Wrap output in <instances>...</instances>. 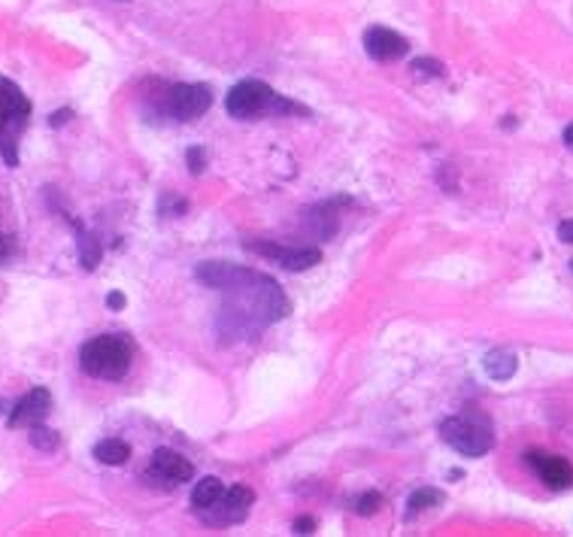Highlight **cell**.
<instances>
[{"instance_id":"6da1fadb","label":"cell","mask_w":573,"mask_h":537,"mask_svg":"<svg viewBox=\"0 0 573 537\" xmlns=\"http://www.w3.org/2000/svg\"><path fill=\"white\" fill-rule=\"evenodd\" d=\"M197 280L228 294L219 316V331L224 337H243L289 316V301L280 283L264 273L228 262H206L197 267Z\"/></svg>"},{"instance_id":"7a4b0ae2","label":"cell","mask_w":573,"mask_h":537,"mask_svg":"<svg viewBox=\"0 0 573 537\" xmlns=\"http://www.w3.org/2000/svg\"><path fill=\"white\" fill-rule=\"evenodd\" d=\"M131 359H134V346L121 334L91 337L80 350V368L89 377H98V379H121L128 374V368H131Z\"/></svg>"},{"instance_id":"3957f363","label":"cell","mask_w":573,"mask_h":537,"mask_svg":"<svg viewBox=\"0 0 573 537\" xmlns=\"http://www.w3.org/2000/svg\"><path fill=\"white\" fill-rule=\"evenodd\" d=\"M31 119V101L19 85L0 76V155L10 168H19V140Z\"/></svg>"},{"instance_id":"277c9868","label":"cell","mask_w":573,"mask_h":537,"mask_svg":"<svg viewBox=\"0 0 573 537\" xmlns=\"http://www.w3.org/2000/svg\"><path fill=\"white\" fill-rule=\"evenodd\" d=\"M224 107L234 119H262V116H282V112H303L298 103L285 101L267 82L243 80L228 91Z\"/></svg>"},{"instance_id":"5b68a950","label":"cell","mask_w":573,"mask_h":537,"mask_svg":"<svg viewBox=\"0 0 573 537\" xmlns=\"http://www.w3.org/2000/svg\"><path fill=\"white\" fill-rule=\"evenodd\" d=\"M440 435L449 446L455 449V453H462L467 458H480L494 446L492 422L485 419V416H476V413H464V416H453V419H446L440 428Z\"/></svg>"},{"instance_id":"8992f818","label":"cell","mask_w":573,"mask_h":537,"mask_svg":"<svg viewBox=\"0 0 573 537\" xmlns=\"http://www.w3.org/2000/svg\"><path fill=\"white\" fill-rule=\"evenodd\" d=\"M213 103V91L206 85H173L164 98V112L173 116L177 122H195L201 119Z\"/></svg>"},{"instance_id":"52a82bcc","label":"cell","mask_w":573,"mask_h":537,"mask_svg":"<svg viewBox=\"0 0 573 537\" xmlns=\"http://www.w3.org/2000/svg\"><path fill=\"white\" fill-rule=\"evenodd\" d=\"M252 504H255V495H252V489H249V486L224 489V492H222V498L215 501L213 507H206V510H204V519H206V523H215V525L243 523Z\"/></svg>"},{"instance_id":"ba28073f","label":"cell","mask_w":573,"mask_h":537,"mask_svg":"<svg viewBox=\"0 0 573 537\" xmlns=\"http://www.w3.org/2000/svg\"><path fill=\"white\" fill-rule=\"evenodd\" d=\"M364 49H368L373 62H401V58H406V52H410V43L392 28L373 24V28L364 31Z\"/></svg>"},{"instance_id":"9c48e42d","label":"cell","mask_w":573,"mask_h":537,"mask_svg":"<svg viewBox=\"0 0 573 537\" xmlns=\"http://www.w3.org/2000/svg\"><path fill=\"white\" fill-rule=\"evenodd\" d=\"M525 458H528V465L534 467L537 476H540V480H543L549 489L564 492V489H570V486H573V467H570L568 458L549 455V453H537V449H531V453H528Z\"/></svg>"},{"instance_id":"30bf717a","label":"cell","mask_w":573,"mask_h":537,"mask_svg":"<svg viewBox=\"0 0 573 537\" xmlns=\"http://www.w3.org/2000/svg\"><path fill=\"white\" fill-rule=\"evenodd\" d=\"M49 410H52V395L46 392V388H31V392L13 407L10 428H33V426H40V422H46Z\"/></svg>"},{"instance_id":"8fae6325","label":"cell","mask_w":573,"mask_h":537,"mask_svg":"<svg viewBox=\"0 0 573 537\" xmlns=\"http://www.w3.org/2000/svg\"><path fill=\"white\" fill-rule=\"evenodd\" d=\"M252 253L264 255V258H273L276 264L285 267V271L298 273V271H307V267H316L322 262V253L319 249H282V246H273V244H249Z\"/></svg>"},{"instance_id":"7c38bea8","label":"cell","mask_w":573,"mask_h":537,"mask_svg":"<svg viewBox=\"0 0 573 537\" xmlns=\"http://www.w3.org/2000/svg\"><path fill=\"white\" fill-rule=\"evenodd\" d=\"M152 476H158V480L170 483V486H177V483H188L191 476H195V467L186 455L173 453V449H155L152 455Z\"/></svg>"},{"instance_id":"4fadbf2b","label":"cell","mask_w":573,"mask_h":537,"mask_svg":"<svg viewBox=\"0 0 573 537\" xmlns=\"http://www.w3.org/2000/svg\"><path fill=\"white\" fill-rule=\"evenodd\" d=\"M482 368H485V374H489L492 379H498V383H507V379L516 374L519 359L510 350H492L482 359Z\"/></svg>"},{"instance_id":"5bb4252c","label":"cell","mask_w":573,"mask_h":537,"mask_svg":"<svg viewBox=\"0 0 573 537\" xmlns=\"http://www.w3.org/2000/svg\"><path fill=\"white\" fill-rule=\"evenodd\" d=\"M76 244H80V262L85 271H94V267L100 264V258H103V246H100V240L94 237L91 231H85L82 225H76Z\"/></svg>"},{"instance_id":"9a60e30c","label":"cell","mask_w":573,"mask_h":537,"mask_svg":"<svg viewBox=\"0 0 573 537\" xmlns=\"http://www.w3.org/2000/svg\"><path fill=\"white\" fill-rule=\"evenodd\" d=\"M94 458H98L100 465H110V467L125 465L128 458H131V446H128L125 440L107 437V440H100V444L94 446Z\"/></svg>"},{"instance_id":"2e32d148","label":"cell","mask_w":573,"mask_h":537,"mask_svg":"<svg viewBox=\"0 0 573 537\" xmlns=\"http://www.w3.org/2000/svg\"><path fill=\"white\" fill-rule=\"evenodd\" d=\"M222 492H224V483L219 480V476H204V480L195 486V492H191V504L204 513L206 507H213L215 501L222 498Z\"/></svg>"},{"instance_id":"e0dca14e","label":"cell","mask_w":573,"mask_h":537,"mask_svg":"<svg viewBox=\"0 0 573 537\" xmlns=\"http://www.w3.org/2000/svg\"><path fill=\"white\" fill-rule=\"evenodd\" d=\"M440 501H443V495L437 489H415L410 495V501H406V519H413V516L425 513V510L437 507Z\"/></svg>"},{"instance_id":"ac0fdd59","label":"cell","mask_w":573,"mask_h":537,"mask_svg":"<svg viewBox=\"0 0 573 537\" xmlns=\"http://www.w3.org/2000/svg\"><path fill=\"white\" fill-rule=\"evenodd\" d=\"M31 444L43 449V453H52V449H58V435L49 428H43V422H40V426L31 428Z\"/></svg>"},{"instance_id":"d6986e66","label":"cell","mask_w":573,"mask_h":537,"mask_svg":"<svg viewBox=\"0 0 573 537\" xmlns=\"http://www.w3.org/2000/svg\"><path fill=\"white\" fill-rule=\"evenodd\" d=\"M413 71L419 76H434V80H440V76L446 73V67H443L440 62H434V58H415Z\"/></svg>"},{"instance_id":"ffe728a7","label":"cell","mask_w":573,"mask_h":537,"mask_svg":"<svg viewBox=\"0 0 573 537\" xmlns=\"http://www.w3.org/2000/svg\"><path fill=\"white\" fill-rule=\"evenodd\" d=\"M377 507H382L379 492H368V495H361L358 501H355V513L358 516H373L377 513Z\"/></svg>"},{"instance_id":"44dd1931","label":"cell","mask_w":573,"mask_h":537,"mask_svg":"<svg viewBox=\"0 0 573 537\" xmlns=\"http://www.w3.org/2000/svg\"><path fill=\"white\" fill-rule=\"evenodd\" d=\"M186 161H188L191 173H204V168H206V152L201 149V146H195V149H188Z\"/></svg>"},{"instance_id":"7402d4cb","label":"cell","mask_w":573,"mask_h":537,"mask_svg":"<svg viewBox=\"0 0 573 537\" xmlns=\"http://www.w3.org/2000/svg\"><path fill=\"white\" fill-rule=\"evenodd\" d=\"M15 253V244H13V237H6V234H0V264L4 262H10Z\"/></svg>"},{"instance_id":"603a6c76","label":"cell","mask_w":573,"mask_h":537,"mask_svg":"<svg viewBox=\"0 0 573 537\" xmlns=\"http://www.w3.org/2000/svg\"><path fill=\"white\" fill-rule=\"evenodd\" d=\"M294 534H312V528H316V519H310V516H301V519H294Z\"/></svg>"},{"instance_id":"cb8c5ba5","label":"cell","mask_w":573,"mask_h":537,"mask_svg":"<svg viewBox=\"0 0 573 537\" xmlns=\"http://www.w3.org/2000/svg\"><path fill=\"white\" fill-rule=\"evenodd\" d=\"M559 240H561V244H573V219L559 225Z\"/></svg>"},{"instance_id":"d4e9b609","label":"cell","mask_w":573,"mask_h":537,"mask_svg":"<svg viewBox=\"0 0 573 537\" xmlns=\"http://www.w3.org/2000/svg\"><path fill=\"white\" fill-rule=\"evenodd\" d=\"M107 304H110L112 310H121V307H125V294H121V292H112L110 298H107Z\"/></svg>"},{"instance_id":"484cf974","label":"cell","mask_w":573,"mask_h":537,"mask_svg":"<svg viewBox=\"0 0 573 537\" xmlns=\"http://www.w3.org/2000/svg\"><path fill=\"white\" fill-rule=\"evenodd\" d=\"M73 112L71 110H61V112H55V116H52V128H58V125H64L67 119H71Z\"/></svg>"},{"instance_id":"4316f807","label":"cell","mask_w":573,"mask_h":537,"mask_svg":"<svg viewBox=\"0 0 573 537\" xmlns=\"http://www.w3.org/2000/svg\"><path fill=\"white\" fill-rule=\"evenodd\" d=\"M564 143H568V146H570V149H573V125L568 128V131H564Z\"/></svg>"},{"instance_id":"83f0119b","label":"cell","mask_w":573,"mask_h":537,"mask_svg":"<svg viewBox=\"0 0 573 537\" xmlns=\"http://www.w3.org/2000/svg\"><path fill=\"white\" fill-rule=\"evenodd\" d=\"M570 264H573V262H570Z\"/></svg>"}]
</instances>
